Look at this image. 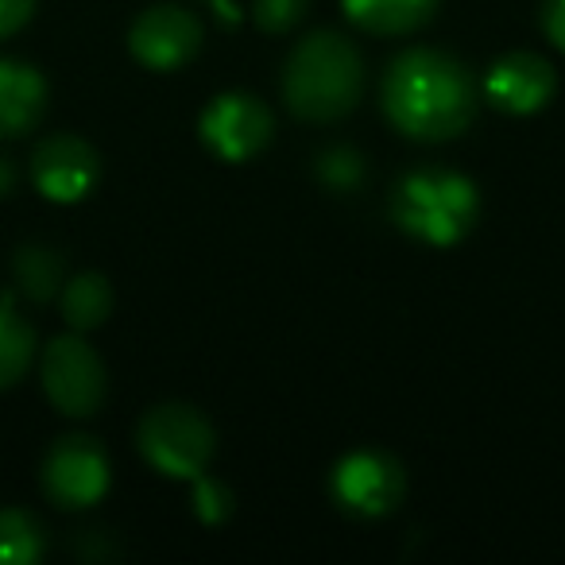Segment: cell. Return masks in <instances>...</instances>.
<instances>
[{"mask_svg": "<svg viewBox=\"0 0 565 565\" xmlns=\"http://www.w3.org/2000/svg\"><path fill=\"white\" fill-rule=\"evenodd\" d=\"M477 109L469 71L446 51L415 47L384 74V113L411 140H454Z\"/></svg>", "mask_w": 565, "mask_h": 565, "instance_id": "obj_1", "label": "cell"}, {"mask_svg": "<svg viewBox=\"0 0 565 565\" xmlns=\"http://www.w3.org/2000/svg\"><path fill=\"white\" fill-rule=\"evenodd\" d=\"M364 94V63L338 32H315L302 40L282 71V97L302 120H338L353 113Z\"/></svg>", "mask_w": 565, "mask_h": 565, "instance_id": "obj_2", "label": "cell"}, {"mask_svg": "<svg viewBox=\"0 0 565 565\" xmlns=\"http://www.w3.org/2000/svg\"><path fill=\"white\" fill-rule=\"evenodd\" d=\"M480 210L477 186L465 174L423 167L399 179L392 194V217L403 233L423 244H457L472 228Z\"/></svg>", "mask_w": 565, "mask_h": 565, "instance_id": "obj_3", "label": "cell"}, {"mask_svg": "<svg viewBox=\"0 0 565 565\" xmlns=\"http://www.w3.org/2000/svg\"><path fill=\"white\" fill-rule=\"evenodd\" d=\"M140 454L148 457L151 469H159L163 477L174 480H194L205 472L217 438H213V426L198 415L190 403H163V407H151L140 423Z\"/></svg>", "mask_w": 565, "mask_h": 565, "instance_id": "obj_4", "label": "cell"}, {"mask_svg": "<svg viewBox=\"0 0 565 565\" xmlns=\"http://www.w3.org/2000/svg\"><path fill=\"white\" fill-rule=\"evenodd\" d=\"M43 392L63 415L89 418L105 399V364L78 333L55 338L40 364Z\"/></svg>", "mask_w": 565, "mask_h": 565, "instance_id": "obj_5", "label": "cell"}, {"mask_svg": "<svg viewBox=\"0 0 565 565\" xmlns=\"http://www.w3.org/2000/svg\"><path fill=\"white\" fill-rule=\"evenodd\" d=\"M109 488V457L86 434L58 438L43 457V492L58 508L82 511L97 503Z\"/></svg>", "mask_w": 565, "mask_h": 565, "instance_id": "obj_6", "label": "cell"}, {"mask_svg": "<svg viewBox=\"0 0 565 565\" xmlns=\"http://www.w3.org/2000/svg\"><path fill=\"white\" fill-rule=\"evenodd\" d=\"M403 492H407V477H403L399 461L387 454H376V449L341 457L338 469H333V500L349 515H387L403 500Z\"/></svg>", "mask_w": 565, "mask_h": 565, "instance_id": "obj_7", "label": "cell"}, {"mask_svg": "<svg viewBox=\"0 0 565 565\" xmlns=\"http://www.w3.org/2000/svg\"><path fill=\"white\" fill-rule=\"evenodd\" d=\"M202 140L213 156L241 163L271 140V113H267L264 102L248 94L213 97L210 109L202 113Z\"/></svg>", "mask_w": 565, "mask_h": 565, "instance_id": "obj_8", "label": "cell"}, {"mask_svg": "<svg viewBox=\"0 0 565 565\" xmlns=\"http://www.w3.org/2000/svg\"><path fill=\"white\" fill-rule=\"evenodd\" d=\"M128 47L151 71H179L202 47V24L194 12L179 4H156L140 12V20L128 32Z\"/></svg>", "mask_w": 565, "mask_h": 565, "instance_id": "obj_9", "label": "cell"}, {"mask_svg": "<svg viewBox=\"0 0 565 565\" xmlns=\"http://www.w3.org/2000/svg\"><path fill=\"white\" fill-rule=\"evenodd\" d=\"M97 171H102L97 151L82 136L71 132L40 140V148L32 156V179L40 186V194L51 198V202H82L94 190Z\"/></svg>", "mask_w": 565, "mask_h": 565, "instance_id": "obj_10", "label": "cell"}, {"mask_svg": "<svg viewBox=\"0 0 565 565\" xmlns=\"http://www.w3.org/2000/svg\"><path fill=\"white\" fill-rule=\"evenodd\" d=\"M554 66L546 58L531 55V51H515V55H503L500 63L488 71V102L503 113H539L542 105L554 97Z\"/></svg>", "mask_w": 565, "mask_h": 565, "instance_id": "obj_11", "label": "cell"}, {"mask_svg": "<svg viewBox=\"0 0 565 565\" xmlns=\"http://www.w3.org/2000/svg\"><path fill=\"white\" fill-rule=\"evenodd\" d=\"M47 109V82L35 66L0 58V140L32 132Z\"/></svg>", "mask_w": 565, "mask_h": 565, "instance_id": "obj_12", "label": "cell"}, {"mask_svg": "<svg viewBox=\"0 0 565 565\" xmlns=\"http://www.w3.org/2000/svg\"><path fill=\"white\" fill-rule=\"evenodd\" d=\"M438 0H345V17L372 35H407L430 24Z\"/></svg>", "mask_w": 565, "mask_h": 565, "instance_id": "obj_13", "label": "cell"}, {"mask_svg": "<svg viewBox=\"0 0 565 565\" xmlns=\"http://www.w3.org/2000/svg\"><path fill=\"white\" fill-rule=\"evenodd\" d=\"M109 310H113V291L105 275H97V271L74 275L63 287V318L78 333L97 330V326L109 318Z\"/></svg>", "mask_w": 565, "mask_h": 565, "instance_id": "obj_14", "label": "cell"}, {"mask_svg": "<svg viewBox=\"0 0 565 565\" xmlns=\"http://www.w3.org/2000/svg\"><path fill=\"white\" fill-rule=\"evenodd\" d=\"M35 356V333L24 318L12 310V299H0V387L24 380Z\"/></svg>", "mask_w": 565, "mask_h": 565, "instance_id": "obj_15", "label": "cell"}, {"mask_svg": "<svg viewBox=\"0 0 565 565\" xmlns=\"http://www.w3.org/2000/svg\"><path fill=\"white\" fill-rule=\"evenodd\" d=\"M63 256L55 248H47V244H28V248L17 252V282L28 299H55L58 287H63Z\"/></svg>", "mask_w": 565, "mask_h": 565, "instance_id": "obj_16", "label": "cell"}, {"mask_svg": "<svg viewBox=\"0 0 565 565\" xmlns=\"http://www.w3.org/2000/svg\"><path fill=\"white\" fill-rule=\"evenodd\" d=\"M43 554V531L28 511H0V565H32Z\"/></svg>", "mask_w": 565, "mask_h": 565, "instance_id": "obj_17", "label": "cell"}, {"mask_svg": "<svg viewBox=\"0 0 565 565\" xmlns=\"http://www.w3.org/2000/svg\"><path fill=\"white\" fill-rule=\"evenodd\" d=\"M252 17L264 32H291L307 17V0H252Z\"/></svg>", "mask_w": 565, "mask_h": 565, "instance_id": "obj_18", "label": "cell"}, {"mask_svg": "<svg viewBox=\"0 0 565 565\" xmlns=\"http://www.w3.org/2000/svg\"><path fill=\"white\" fill-rule=\"evenodd\" d=\"M318 174H322V182H330L333 190H353L356 182H361L364 174V163L356 151L349 148H333L322 156V163H318Z\"/></svg>", "mask_w": 565, "mask_h": 565, "instance_id": "obj_19", "label": "cell"}, {"mask_svg": "<svg viewBox=\"0 0 565 565\" xmlns=\"http://www.w3.org/2000/svg\"><path fill=\"white\" fill-rule=\"evenodd\" d=\"M194 511L205 523H221V519L233 511V495H228V488L217 484V480L194 477Z\"/></svg>", "mask_w": 565, "mask_h": 565, "instance_id": "obj_20", "label": "cell"}, {"mask_svg": "<svg viewBox=\"0 0 565 565\" xmlns=\"http://www.w3.org/2000/svg\"><path fill=\"white\" fill-rule=\"evenodd\" d=\"M35 4L40 0H0V40L17 35L35 17Z\"/></svg>", "mask_w": 565, "mask_h": 565, "instance_id": "obj_21", "label": "cell"}, {"mask_svg": "<svg viewBox=\"0 0 565 565\" xmlns=\"http://www.w3.org/2000/svg\"><path fill=\"white\" fill-rule=\"evenodd\" d=\"M542 28H546L550 43L565 51V0H546L542 4Z\"/></svg>", "mask_w": 565, "mask_h": 565, "instance_id": "obj_22", "label": "cell"}, {"mask_svg": "<svg viewBox=\"0 0 565 565\" xmlns=\"http://www.w3.org/2000/svg\"><path fill=\"white\" fill-rule=\"evenodd\" d=\"M210 4H213V12L225 20V24H241V12H236L233 0H210Z\"/></svg>", "mask_w": 565, "mask_h": 565, "instance_id": "obj_23", "label": "cell"}, {"mask_svg": "<svg viewBox=\"0 0 565 565\" xmlns=\"http://www.w3.org/2000/svg\"><path fill=\"white\" fill-rule=\"evenodd\" d=\"M12 186H17V167L9 159H0V198L12 194Z\"/></svg>", "mask_w": 565, "mask_h": 565, "instance_id": "obj_24", "label": "cell"}]
</instances>
